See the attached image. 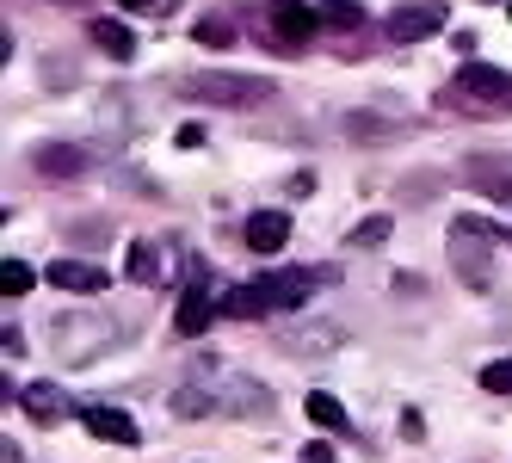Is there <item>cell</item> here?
Wrapping results in <instances>:
<instances>
[{
    "label": "cell",
    "instance_id": "cell-21",
    "mask_svg": "<svg viewBox=\"0 0 512 463\" xmlns=\"http://www.w3.org/2000/svg\"><path fill=\"white\" fill-rule=\"evenodd\" d=\"M192 38H198L204 50H229V44H235V25H223V19H198Z\"/></svg>",
    "mask_w": 512,
    "mask_h": 463
},
{
    "label": "cell",
    "instance_id": "cell-19",
    "mask_svg": "<svg viewBox=\"0 0 512 463\" xmlns=\"http://www.w3.org/2000/svg\"><path fill=\"white\" fill-rule=\"evenodd\" d=\"M321 25H334V31H358V25H364V7H358V0H321Z\"/></svg>",
    "mask_w": 512,
    "mask_h": 463
},
{
    "label": "cell",
    "instance_id": "cell-26",
    "mask_svg": "<svg viewBox=\"0 0 512 463\" xmlns=\"http://www.w3.org/2000/svg\"><path fill=\"white\" fill-rule=\"evenodd\" d=\"M303 463H340L334 445H303Z\"/></svg>",
    "mask_w": 512,
    "mask_h": 463
},
{
    "label": "cell",
    "instance_id": "cell-22",
    "mask_svg": "<svg viewBox=\"0 0 512 463\" xmlns=\"http://www.w3.org/2000/svg\"><path fill=\"white\" fill-rule=\"evenodd\" d=\"M389 229H395L389 217H371V223H358V229L346 235V247H383V241H389Z\"/></svg>",
    "mask_w": 512,
    "mask_h": 463
},
{
    "label": "cell",
    "instance_id": "cell-18",
    "mask_svg": "<svg viewBox=\"0 0 512 463\" xmlns=\"http://www.w3.org/2000/svg\"><path fill=\"white\" fill-rule=\"evenodd\" d=\"M93 44H99L105 56H118V62H124V56L136 50V38H130V31H124L118 19H99V25H93Z\"/></svg>",
    "mask_w": 512,
    "mask_h": 463
},
{
    "label": "cell",
    "instance_id": "cell-14",
    "mask_svg": "<svg viewBox=\"0 0 512 463\" xmlns=\"http://www.w3.org/2000/svg\"><path fill=\"white\" fill-rule=\"evenodd\" d=\"M290 241V217L284 210H260V217H247V247L253 254H278Z\"/></svg>",
    "mask_w": 512,
    "mask_h": 463
},
{
    "label": "cell",
    "instance_id": "cell-8",
    "mask_svg": "<svg viewBox=\"0 0 512 463\" xmlns=\"http://www.w3.org/2000/svg\"><path fill=\"white\" fill-rule=\"evenodd\" d=\"M44 278L56 284V291H75V297H99L105 284H112V272H105V266H93V260H56Z\"/></svg>",
    "mask_w": 512,
    "mask_h": 463
},
{
    "label": "cell",
    "instance_id": "cell-24",
    "mask_svg": "<svg viewBox=\"0 0 512 463\" xmlns=\"http://www.w3.org/2000/svg\"><path fill=\"white\" fill-rule=\"evenodd\" d=\"M346 130H352V136H364V142H383V136H401L408 124H377V118H352Z\"/></svg>",
    "mask_w": 512,
    "mask_h": 463
},
{
    "label": "cell",
    "instance_id": "cell-12",
    "mask_svg": "<svg viewBox=\"0 0 512 463\" xmlns=\"http://www.w3.org/2000/svg\"><path fill=\"white\" fill-rule=\"evenodd\" d=\"M463 180L475 186V192H488V198H512V173H506V161H494V155H475V161H463Z\"/></svg>",
    "mask_w": 512,
    "mask_h": 463
},
{
    "label": "cell",
    "instance_id": "cell-29",
    "mask_svg": "<svg viewBox=\"0 0 512 463\" xmlns=\"http://www.w3.org/2000/svg\"><path fill=\"white\" fill-rule=\"evenodd\" d=\"M118 7H124V13H142V7H155V0H118Z\"/></svg>",
    "mask_w": 512,
    "mask_h": 463
},
{
    "label": "cell",
    "instance_id": "cell-10",
    "mask_svg": "<svg viewBox=\"0 0 512 463\" xmlns=\"http://www.w3.org/2000/svg\"><path fill=\"white\" fill-rule=\"evenodd\" d=\"M210 322H216L210 284H204V278H192V284H186V297H179V309H173V328H179V334H204Z\"/></svg>",
    "mask_w": 512,
    "mask_h": 463
},
{
    "label": "cell",
    "instance_id": "cell-5",
    "mask_svg": "<svg viewBox=\"0 0 512 463\" xmlns=\"http://www.w3.org/2000/svg\"><path fill=\"white\" fill-rule=\"evenodd\" d=\"M315 25H321V7H309V0H272L260 13V31L272 50H309Z\"/></svg>",
    "mask_w": 512,
    "mask_h": 463
},
{
    "label": "cell",
    "instance_id": "cell-6",
    "mask_svg": "<svg viewBox=\"0 0 512 463\" xmlns=\"http://www.w3.org/2000/svg\"><path fill=\"white\" fill-rule=\"evenodd\" d=\"M383 31H389V44H426L445 31V0H395Z\"/></svg>",
    "mask_w": 512,
    "mask_h": 463
},
{
    "label": "cell",
    "instance_id": "cell-30",
    "mask_svg": "<svg viewBox=\"0 0 512 463\" xmlns=\"http://www.w3.org/2000/svg\"><path fill=\"white\" fill-rule=\"evenodd\" d=\"M506 241H512V229H506Z\"/></svg>",
    "mask_w": 512,
    "mask_h": 463
},
{
    "label": "cell",
    "instance_id": "cell-23",
    "mask_svg": "<svg viewBox=\"0 0 512 463\" xmlns=\"http://www.w3.org/2000/svg\"><path fill=\"white\" fill-rule=\"evenodd\" d=\"M482 389H488V396H512V359L482 365Z\"/></svg>",
    "mask_w": 512,
    "mask_h": 463
},
{
    "label": "cell",
    "instance_id": "cell-13",
    "mask_svg": "<svg viewBox=\"0 0 512 463\" xmlns=\"http://www.w3.org/2000/svg\"><path fill=\"white\" fill-rule=\"evenodd\" d=\"M19 408L38 420V426H56V420L68 414V396H62L56 383H25V389H19Z\"/></svg>",
    "mask_w": 512,
    "mask_h": 463
},
{
    "label": "cell",
    "instance_id": "cell-3",
    "mask_svg": "<svg viewBox=\"0 0 512 463\" xmlns=\"http://www.w3.org/2000/svg\"><path fill=\"white\" fill-rule=\"evenodd\" d=\"M445 105H457L469 118H506L512 112V75L506 68H488V62H469L445 87Z\"/></svg>",
    "mask_w": 512,
    "mask_h": 463
},
{
    "label": "cell",
    "instance_id": "cell-9",
    "mask_svg": "<svg viewBox=\"0 0 512 463\" xmlns=\"http://www.w3.org/2000/svg\"><path fill=\"white\" fill-rule=\"evenodd\" d=\"M31 167H38L44 180H81L87 149H75V142H44V149H31Z\"/></svg>",
    "mask_w": 512,
    "mask_h": 463
},
{
    "label": "cell",
    "instance_id": "cell-7",
    "mask_svg": "<svg viewBox=\"0 0 512 463\" xmlns=\"http://www.w3.org/2000/svg\"><path fill=\"white\" fill-rule=\"evenodd\" d=\"M50 340H56V352H62L68 365H93L118 334H112V328H81V315H56V322H50Z\"/></svg>",
    "mask_w": 512,
    "mask_h": 463
},
{
    "label": "cell",
    "instance_id": "cell-2",
    "mask_svg": "<svg viewBox=\"0 0 512 463\" xmlns=\"http://www.w3.org/2000/svg\"><path fill=\"white\" fill-rule=\"evenodd\" d=\"M309 291H315L309 272H266V278L241 284V291H229L223 297V315L253 322V315H266V309H297V303H309Z\"/></svg>",
    "mask_w": 512,
    "mask_h": 463
},
{
    "label": "cell",
    "instance_id": "cell-27",
    "mask_svg": "<svg viewBox=\"0 0 512 463\" xmlns=\"http://www.w3.org/2000/svg\"><path fill=\"white\" fill-rule=\"evenodd\" d=\"M0 346H7V359H19V352H25V334H19V328H7V334H0Z\"/></svg>",
    "mask_w": 512,
    "mask_h": 463
},
{
    "label": "cell",
    "instance_id": "cell-4",
    "mask_svg": "<svg viewBox=\"0 0 512 463\" xmlns=\"http://www.w3.org/2000/svg\"><path fill=\"white\" fill-rule=\"evenodd\" d=\"M179 99H192V105H229V112H247V105H260L272 99V81L266 75H179L173 81Z\"/></svg>",
    "mask_w": 512,
    "mask_h": 463
},
{
    "label": "cell",
    "instance_id": "cell-1",
    "mask_svg": "<svg viewBox=\"0 0 512 463\" xmlns=\"http://www.w3.org/2000/svg\"><path fill=\"white\" fill-rule=\"evenodd\" d=\"M500 223L494 217H457L451 223V266H457V278L469 284V291H488L494 284V247H500Z\"/></svg>",
    "mask_w": 512,
    "mask_h": 463
},
{
    "label": "cell",
    "instance_id": "cell-15",
    "mask_svg": "<svg viewBox=\"0 0 512 463\" xmlns=\"http://www.w3.org/2000/svg\"><path fill=\"white\" fill-rule=\"evenodd\" d=\"M278 346L284 352H334V346H346V328H278Z\"/></svg>",
    "mask_w": 512,
    "mask_h": 463
},
{
    "label": "cell",
    "instance_id": "cell-16",
    "mask_svg": "<svg viewBox=\"0 0 512 463\" xmlns=\"http://www.w3.org/2000/svg\"><path fill=\"white\" fill-rule=\"evenodd\" d=\"M130 278H136V284H161V278H167V254H161L155 241H136V247H130Z\"/></svg>",
    "mask_w": 512,
    "mask_h": 463
},
{
    "label": "cell",
    "instance_id": "cell-17",
    "mask_svg": "<svg viewBox=\"0 0 512 463\" xmlns=\"http://www.w3.org/2000/svg\"><path fill=\"white\" fill-rule=\"evenodd\" d=\"M303 414H309L315 426H327V433H340V426H346V408H340V396H327V389H309Z\"/></svg>",
    "mask_w": 512,
    "mask_h": 463
},
{
    "label": "cell",
    "instance_id": "cell-20",
    "mask_svg": "<svg viewBox=\"0 0 512 463\" xmlns=\"http://www.w3.org/2000/svg\"><path fill=\"white\" fill-rule=\"evenodd\" d=\"M31 284H38V272H31L25 260H0V291H7V297H25Z\"/></svg>",
    "mask_w": 512,
    "mask_h": 463
},
{
    "label": "cell",
    "instance_id": "cell-11",
    "mask_svg": "<svg viewBox=\"0 0 512 463\" xmlns=\"http://www.w3.org/2000/svg\"><path fill=\"white\" fill-rule=\"evenodd\" d=\"M81 426H87L93 439H112V445H136V420H130V414H118V408H105V402L81 408Z\"/></svg>",
    "mask_w": 512,
    "mask_h": 463
},
{
    "label": "cell",
    "instance_id": "cell-28",
    "mask_svg": "<svg viewBox=\"0 0 512 463\" xmlns=\"http://www.w3.org/2000/svg\"><path fill=\"white\" fill-rule=\"evenodd\" d=\"M0 463H25V451H19L13 439H0Z\"/></svg>",
    "mask_w": 512,
    "mask_h": 463
},
{
    "label": "cell",
    "instance_id": "cell-25",
    "mask_svg": "<svg viewBox=\"0 0 512 463\" xmlns=\"http://www.w3.org/2000/svg\"><path fill=\"white\" fill-rule=\"evenodd\" d=\"M401 439H426V420L408 408V414H401Z\"/></svg>",
    "mask_w": 512,
    "mask_h": 463
}]
</instances>
